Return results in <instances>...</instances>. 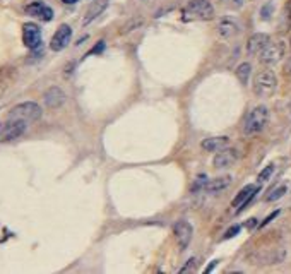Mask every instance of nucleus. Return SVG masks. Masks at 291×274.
Here are the masks:
<instances>
[{
	"instance_id": "nucleus-1",
	"label": "nucleus",
	"mask_w": 291,
	"mask_h": 274,
	"mask_svg": "<svg viewBox=\"0 0 291 274\" xmlns=\"http://www.w3.org/2000/svg\"><path fill=\"white\" fill-rule=\"evenodd\" d=\"M269 122V110L267 106L259 105L248 111V115L243 120V134L245 136H255V134L262 132Z\"/></svg>"
},
{
	"instance_id": "nucleus-2",
	"label": "nucleus",
	"mask_w": 291,
	"mask_h": 274,
	"mask_svg": "<svg viewBox=\"0 0 291 274\" xmlns=\"http://www.w3.org/2000/svg\"><path fill=\"white\" fill-rule=\"evenodd\" d=\"M277 89V77L272 70H259L254 77V93L259 98H271Z\"/></svg>"
},
{
	"instance_id": "nucleus-3",
	"label": "nucleus",
	"mask_w": 291,
	"mask_h": 274,
	"mask_svg": "<svg viewBox=\"0 0 291 274\" xmlns=\"http://www.w3.org/2000/svg\"><path fill=\"white\" fill-rule=\"evenodd\" d=\"M214 17V7L209 0H189L183 11V21H211Z\"/></svg>"
},
{
	"instance_id": "nucleus-4",
	"label": "nucleus",
	"mask_w": 291,
	"mask_h": 274,
	"mask_svg": "<svg viewBox=\"0 0 291 274\" xmlns=\"http://www.w3.org/2000/svg\"><path fill=\"white\" fill-rule=\"evenodd\" d=\"M286 259L284 247H267V249H257L252 254V260L257 266H272L281 264Z\"/></svg>"
},
{
	"instance_id": "nucleus-5",
	"label": "nucleus",
	"mask_w": 291,
	"mask_h": 274,
	"mask_svg": "<svg viewBox=\"0 0 291 274\" xmlns=\"http://www.w3.org/2000/svg\"><path fill=\"white\" fill-rule=\"evenodd\" d=\"M41 115H43V111L38 103L24 101V103L16 105L14 108L11 110L9 119H19V120H24V122H36V120L41 119Z\"/></svg>"
},
{
	"instance_id": "nucleus-6",
	"label": "nucleus",
	"mask_w": 291,
	"mask_h": 274,
	"mask_svg": "<svg viewBox=\"0 0 291 274\" xmlns=\"http://www.w3.org/2000/svg\"><path fill=\"white\" fill-rule=\"evenodd\" d=\"M286 53V45L284 42H269V45H267L266 48L261 52V62L266 65H274L277 64L279 60H283Z\"/></svg>"
},
{
	"instance_id": "nucleus-7",
	"label": "nucleus",
	"mask_w": 291,
	"mask_h": 274,
	"mask_svg": "<svg viewBox=\"0 0 291 274\" xmlns=\"http://www.w3.org/2000/svg\"><path fill=\"white\" fill-rule=\"evenodd\" d=\"M24 120L19 119H9L6 124L0 125V141H14V139L21 137L26 130Z\"/></svg>"
},
{
	"instance_id": "nucleus-8",
	"label": "nucleus",
	"mask_w": 291,
	"mask_h": 274,
	"mask_svg": "<svg viewBox=\"0 0 291 274\" xmlns=\"http://www.w3.org/2000/svg\"><path fill=\"white\" fill-rule=\"evenodd\" d=\"M259 192H261V187L259 185H245L243 188H241L238 194H236L235 199L231 201V206L233 208H236L235 213L238 214L243 209H247V206L254 201V197L257 195Z\"/></svg>"
},
{
	"instance_id": "nucleus-9",
	"label": "nucleus",
	"mask_w": 291,
	"mask_h": 274,
	"mask_svg": "<svg viewBox=\"0 0 291 274\" xmlns=\"http://www.w3.org/2000/svg\"><path fill=\"white\" fill-rule=\"evenodd\" d=\"M22 42H24L26 47L29 50H36V48L41 45V31L34 22H26L22 26Z\"/></svg>"
},
{
	"instance_id": "nucleus-10",
	"label": "nucleus",
	"mask_w": 291,
	"mask_h": 274,
	"mask_svg": "<svg viewBox=\"0 0 291 274\" xmlns=\"http://www.w3.org/2000/svg\"><path fill=\"white\" fill-rule=\"evenodd\" d=\"M173 233H175V238L178 242V247L180 249H187L192 240V235H194V228L189 221L182 219V221H177L173 226Z\"/></svg>"
},
{
	"instance_id": "nucleus-11",
	"label": "nucleus",
	"mask_w": 291,
	"mask_h": 274,
	"mask_svg": "<svg viewBox=\"0 0 291 274\" xmlns=\"http://www.w3.org/2000/svg\"><path fill=\"white\" fill-rule=\"evenodd\" d=\"M70 38H72V29H70L69 24H62L60 28L55 31L52 42H50V48L53 52H62L67 45L70 43Z\"/></svg>"
},
{
	"instance_id": "nucleus-12",
	"label": "nucleus",
	"mask_w": 291,
	"mask_h": 274,
	"mask_svg": "<svg viewBox=\"0 0 291 274\" xmlns=\"http://www.w3.org/2000/svg\"><path fill=\"white\" fill-rule=\"evenodd\" d=\"M238 160V151L235 147H225V149H219L214 156L213 163L218 170L223 168H230L231 165H235V161Z\"/></svg>"
},
{
	"instance_id": "nucleus-13",
	"label": "nucleus",
	"mask_w": 291,
	"mask_h": 274,
	"mask_svg": "<svg viewBox=\"0 0 291 274\" xmlns=\"http://www.w3.org/2000/svg\"><path fill=\"white\" fill-rule=\"evenodd\" d=\"M65 93L58 86L48 88L43 94V101L47 105V108H58V106H62L65 103Z\"/></svg>"
},
{
	"instance_id": "nucleus-14",
	"label": "nucleus",
	"mask_w": 291,
	"mask_h": 274,
	"mask_svg": "<svg viewBox=\"0 0 291 274\" xmlns=\"http://www.w3.org/2000/svg\"><path fill=\"white\" fill-rule=\"evenodd\" d=\"M271 38L266 33H255L248 38L247 43V53L248 55H261V52L269 45Z\"/></svg>"
},
{
	"instance_id": "nucleus-15",
	"label": "nucleus",
	"mask_w": 291,
	"mask_h": 274,
	"mask_svg": "<svg viewBox=\"0 0 291 274\" xmlns=\"http://www.w3.org/2000/svg\"><path fill=\"white\" fill-rule=\"evenodd\" d=\"M231 182H233L231 175H225V177L213 178V180H209L207 183H205L204 192H205V194H219V192L226 190V188L231 185Z\"/></svg>"
},
{
	"instance_id": "nucleus-16",
	"label": "nucleus",
	"mask_w": 291,
	"mask_h": 274,
	"mask_svg": "<svg viewBox=\"0 0 291 274\" xmlns=\"http://www.w3.org/2000/svg\"><path fill=\"white\" fill-rule=\"evenodd\" d=\"M238 33H240L238 24H236V22L233 21L231 17H223V19L219 21V24H218V34H219L221 38L230 40V38H233V36H236Z\"/></svg>"
},
{
	"instance_id": "nucleus-17",
	"label": "nucleus",
	"mask_w": 291,
	"mask_h": 274,
	"mask_svg": "<svg viewBox=\"0 0 291 274\" xmlns=\"http://www.w3.org/2000/svg\"><path fill=\"white\" fill-rule=\"evenodd\" d=\"M26 12L33 17H39L41 21H52L53 19V11L48 6H45L43 2H33L26 7Z\"/></svg>"
},
{
	"instance_id": "nucleus-18",
	"label": "nucleus",
	"mask_w": 291,
	"mask_h": 274,
	"mask_svg": "<svg viewBox=\"0 0 291 274\" xmlns=\"http://www.w3.org/2000/svg\"><path fill=\"white\" fill-rule=\"evenodd\" d=\"M202 149L207 152H218L219 149H225L230 146V137L226 136H216V137H207L202 141Z\"/></svg>"
},
{
	"instance_id": "nucleus-19",
	"label": "nucleus",
	"mask_w": 291,
	"mask_h": 274,
	"mask_svg": "<svg viewBox=\"0 0 291 274\" xmlns=\"http://www.w3.org/2000/svg\"><path fill=\"white\" fill-rule=\"evenodd\" d=\"M108 7V0H98V2H93L91 6L88 7L86 14H84V21L82 24L88 26L89 22H93L96 19V17H100L103 12H105V9Z\"/></svg>"
},
{
	"instance_id": "nucleus-20",
	"label": "nucleus",
	"mask_w": 291,
	"mask_h": 274,
	"mask_svg": "<svg viewBox=\"0 0 291 274\" xmlns=\"http://www.w3.org/2000/svg\"><path fill=\"white\" fill-rule=\"evenodd\" d=\"M250 74H252V65L248 64V62H243V64L238 65V69H236V77L243 86H247L248 84V79H250Z\"/></svg>"
},
{
	"instance_id": "nucleus-21",
	"label": "nucleus",
	"mask_w": 291,
	"mask_h": 274,
	"mask_svg": "<svg viewBox=\"0 0 291 274\" xmlns=\"http://www.w3.org/2000/svg\"><path fill=\"white\" fill-rule=\"evenodd\" d=\"M207 177L205 175H199V177L195 178V182L192 183V187H190V192L192 194H197V192H204V188H205V183H207Z\"/></svg>"
},
{
	"instance_id": "nucleus-22",
	"label": "nucleus",
	"mask_w": 291,
	"mask_h": 274,
	"mask_svg": "<svg viewBox=\"0 0 291 274\" xmlns=\"http://www.w3.org/2000/svg\"><path fill=\"white\" fill-rule=\"evenodd\" d=\"M286 185H281V187H277V188H274V190H271V194L266 197V202H274V201H277V199H281L284 194H286Z\"/></svg>"
},
{
	"instance_id": "nucleus-23",
	"label": "nucleus",
	"mask_w": 291,
	"mask_h": 274,
	"mask_svg": "<svg viewBox=\"0 0 291 274\" xmlns=\"http://www.w3.org/2000/svg\"><path fill=\"white\" fill-rule=\"evenodd\" d=\"M274 173V165H269V166H266V168L262 170L261 173H259V177H257V182L259 183H264V182H267L271 178V175Z\"/></svg>"
},
{
	"instance_id": "nucleus-24",
	"label": "nucleus",
	"mask_w": 291,
	"mask_h": 274,
	"mask_svg": "<svg viewBox=\"0 0 291 274\" xmlns=\"http://www.w3.org/2000/svg\"><path fill=\"white\" fill-rule=\"evenodd\" d=\"M240 230H241L240 224H235V226H231L230 230H228V231L225 233V240H230V238L236 237V235H238V233H240Z\"/></svg>"
},
{
	"instance_id": "nucleus-25",
	"label": "nucleus",
	"mask_w": 291,
	"mask_h": 274,
	"mask_svg": "<svg viewBox=\"0 0 291 274\" xmlns=\"http://www.w3.org/2000/svg\"><path fill=\"white\" fill-rule=\"evenodd\" d=\"M277 214H279V211H274V213H272V214H269V216H267L261 224H259V228H264V226H266V224H269V223L272 221V219H274V218L277 216Z\"/></svg>"
},
{
	"instance_id": "nucleus-26",
	"label": "nucleus",
	"mask_w": 291,
	"mask_h": 274,
	"mask_svg": "<svg viewBox=\"0 0 291 274\" xmlns=\"http://www.w3.org/2000/svg\"><path fill=\"white\" fill-rule=\"evenodd\" d=\"M103 50H105V42H98L96 47L93 48L91 52H89V55H91V53H101Z\"/></svg>"
},
{
	"instance_id": "nucleus-27",
	"label": "nucleus",
	"mask_w": 291,
	"mask_h": 274,
	"mask_svg": "<svg viewBox=\"0 0 291 274\" xmlns=\"http://www.w3.org/2000/svg\"><path fill=\"white\" fill-rule=\"evenodd\" d=\"M216 266H218V260H213V264H209V266L204 269V272H205V274L213 272V271H214V269H216Z\"/></svg>"
},
{
	"instance_id": "nucleus-28",
	"label": "nucleus",
	"mask_w": 291,
	"mask_h": 274,
	"mask_svg": "<svg viewBox=\"0 0 291 274\" xmlns=\"http://www.w3.org/2000/svg\"><path fill=\"white\" fill-rule=\"evenodd\" d=\"M231 2H233V6H235V7H241L245 2H247V0H231Z\"/></svg>"
},
{
	"instance_id": "nucleus-29",
	"label": "nucleus",
	"mask_w": 291,
	"mask_h": 274,
	"mask_svg": "<svg viewBox=\"0 0 291 274\" xmlns=\"http://www.w3.org/2000/svg\"><path fill=\"white\" fill-rule=\"evenodd\" d=\"M255 221H257V219H255V218L248 219V223H247V228H254V226H257V223H255Z\"/></svg>"
},
{
	"instance_id": "nucleus-30",
	"label": "nucleus",
	"mask_w": 291,
	"mask_h": 274,
	"mask_svg": "<svg viewBox=\"0 0 291 274\" xmlns=\"http://www.w3.org/2000/svg\"><path fill=\"white\" fill-rule=\"evenodd\" d=\"M64 4H75V2H79V0H62Z\"/></svg>"
}]
</instances>
